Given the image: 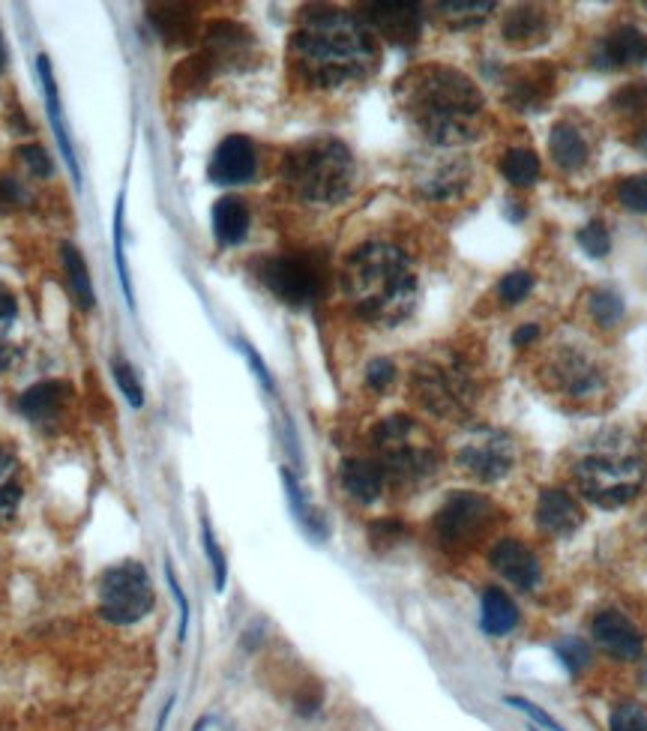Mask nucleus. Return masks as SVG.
<instances>
[{"instance_id":"nucleus-1","label":"nucleus","mask_w":647,"mask_h":731,"mask_svg":"<svg viewBox=\"0 0 647 731\" xmlns=\"http://www.w3.org/2000/svg\"><path fill=\"white\" fill-rule=\"evenodd\" d=\"M381 60L372 27L345 9H306L291 36V63L300 81L318 90H336L366 81Z\"/></svg>"},{"instance_id":"nucleus-2","label":"nucleus","mask_w":647,"mask_h":731,"mask_svg":"<svg viewBox=\"0 0 647 731\" xmlns=\"http://www.w3.org/2000/svg\"><path fill=\"white\" fill-rule=\"evenodd\" d=\"M399 99L408 120L438 147L468 144L483 132L486 99L477 84L441 63L420 66L399 81Z\"/></svg>"},{"instance_id":"nucleus-3","label":"nucleus","mask_w":647,"mask_h":731,"mask_svg":"<svg viewBox=\"0 0 647 731\" xmlns=\"http://www.w3.org/2000/svg\"><path fill=\"white\" fill-rule=\"evenodd\" d=\"M342 288L363 321L393 327L408 318L417 303V270L408 252L393 243L372 240L348 255L342 267Z\"/></svg>"},{"instance_id":"nucleus-4","label":"nucleus","mask_w":647,"mask_h":731,"mask_svg":"<svg viewBox=\"0 0 647 731\" xmlns=\"http://www.w3.org/2000/svg\"><path fill=\"white\" fill-rule=\"evenodd\" d=\"M573 480L579 492L597 507H624L645 486V456L627 435L606 432L585 444L573 462Z\"/></svg>"},{"instance_id":"nucleus-5","label":"nucleus","mask_w":647,"mask_h":731,"mask_svg":"<svg viewBox=\"0 0 647 731\" xmlns=\"http://www.w3.org/2000/svg\"><path fill=\"white\" fill-rule=\"evenodd\" d=\"M357 165L351 150L339 138H312L288 150L282 162V180L288 189L318 207L339 204L354 189Z\"/></svg>"},{"instance_id":"nucleus-6","label":"nucleus","mask_w":647,"mask_h":731,"mask_svg":"<svg viewBox=\"0 0 647 731\" xmlns=\"http://www.w3.org/2000/svg\"><path fill=\"white\" fill-rule=\"evenodd\" d=\"M411 390L417 402L444 420L465 417L477 402V381L471 366L456 351H438L417 363Z\"/></svg>"},{"instance_id":"nucleus-7","label":"nucleus","mask_w":647,"mask_h":731,"mask_svg":"<svg viewBox=\"0 0 647 731\" xmlns=\"http://www.w3.org/2000/svg\"><path fill=\"white\" fill-rule=\"evenodd\" d=\"M372 447L384 477L396 483H420L438 471V447L411 417H387L372 432Z\"/></svg>"},{"instance_id":"nucleus-8","label":"nucleus","mask_w":647,"mask_h":731,"mask_svg":"<svg viewBox=\"0 0 647 731\" xmlns=\"http://www.w3.org/2000/svg\"><path fill=\"white\" fill-rule=\"evenodd\" d=\"M540 375L552 393L561 399L588 405L609 393L606 363L585 345H558L546 354Z\"/></svg>"},{"instance_id":"nucleus-9","label":"nucleus","mask_w":647,"mask_h":731,"mask_svg":"<svg viewBox=\"0 0 647 731\" xmlns=\"http://www.w3.org/2000/svg\"><path fill=\"white\" fill-rule=\"evenodd\" d=\"M153 609V585L138 561H123L99 576V615L117 627L138 624Z\"/></svg>"},{"instance_id":"nucleus-10","label":"nucleus","mask_w":647,"mask_h":731,"mask_svg":"<svg viewBox=\"0 0 647 731\" xmlns=\"http://www.w3.org/2000/svg\"><path fill=\"white\" fill-rule=\"evenodd\" d=\"M498 510L489 498L474 492H456L435 513V537L450 552H465L495 525Z\"/></svg>"},{"instance_id":"nucleus-11","label":"nucleus","mask_w":647,"mask_h":731,"mask_svg":"<svg viewBox=\"0 0 647 731\" xmlns=\"http://www.w3.org/2000/svg\"><path fill=\"white\" fill-rule=\"evenodd\" d=\"M456 465L480 483H498L516 468V444L501 429H474L462 438Z\"/></svg>"},{"instance_id":"nucleus-12","label":"nucleus","mask_w":647,"mask_h":731,"mask_svg":"<svg viewBox=\"0 0 647 731\" xmlns=\"http://www.w3.org/2000/svg\"><path fill=\"white\" fill-rule=\"evenodd\" d=\"M258 276L279 300H285L291 306H306L321 291V270L315 267V261L303 258V255L264 258L258 264Z\"/></svg>"},{"instance_id":"nucleus-13","label":"nucleus","mask_w":647,"mask_h":731,"mask_svg":"<svg viewBox=\"0 0 647 731\" xmlns=\"http://www.w3.org/2000/svg\"><path fill=\"white\" fill-rule=\"evenodd\" d=\"M258 168V153L255 144L246 135H228L210 156L207 174L213 183L222 186H237V183H249L255 177Z\"/></svg>"},{"instance_id":"nucleus-14","label":"nucleus","mask_w":647,"mask_h":731,"mask_svg":"<svg viewBox=\"0 0 647 731\" xmlns=\"http://www.w3.org/2000/svg\"><path fill=\"white\" fill-rule=\"evenodd\" d=\"M591 636H594V642H597L609 657L624 660V663L639 660L642 651H645V636L639 633V627H636L627 615L612 612V609H609V612H600V615L591 621Z\"/></svg>"},{"instance_id":"nucleus-15","label":"nucleus","mask_w":647,"mask_h":731,"mask_svg":"<svg viewBox=\"0 0 647 731\" xmlns=\"http://www.w3.org/2000/svg\"><path fill=\"white\" fill-rule=\"evenodd\" d=\"M363 21L372 27V33H381L396 45L417 42L423 30V12L417 3H369Z\"/></svg>"},{"instance_id":"nucleus-16","label":"nucleus","mask_w":647,"mask_h":731,"mask_svg":"<svg viewBox=\"0 0 647 731\" xmlns=\"http://www.w3.org/2000/svg\"><path fill=\"white\" fill-rule=\"evenodd\" d=\"M474 171L468 165V159H438L429 162L420 174H417V186L426 198L432 201H453L462 198L465 189L471 186Z\"/></svg>"},{"instance_id":"nucleus-17","label":"nucleus","mask_w":647,"mask_h":731,"mask_svg":"<svg viewBox=\"0 0 647 731\" xmlns=\"http://www.w3.org/2000/svg\"><path fill=\"white\" fill-rule=\"evenodd\" d=\"M489 564L495 567V573H501L519 591H531L540 582V561H537V555L525 543H519L513 537L495 543V549L489 555Z\"/></svg>"},{"instance_id":"nucleus-18","label":"nucleus","mask_w":647,"mask_h":731,"mask_svg":"<svg viewBox=\"0 0 647 731\" xmlns=\"http://www.w3.org/2000/svg\"><path fill=\"white\" fill-rule=\"evenodd\" d=\"M537 525L546 534H573L582 525V507L564 489H543L537 501Z\"/></svg>"},{"instance_id":"nucleus-19","label":"nucleus","mask_w":647,"mask_h":731,"mask_svg":"<svg viewBox=\"0 0 647 731\" xmlns=\"http://www.w3.org/2000/svg\"><path fill=\"white\" fill-rule=\"evenodd\" d=\"M504 39L516 48H534L540 42L549 39V30H552V18L543 6H531V3H522V6H513L504 18Z\"/></svg>"},{"instance_id":"nucleus-20","label":"nucleus","mask_w":647,"mask_h":731,"mask_svg":"<svg viewBox=\"0 0 647 731\" xmlns=\"http://www.w3.org/2000/svg\"><path fill=\"white\" fill-rule=\"evenodd\" d=\"M597 63L606 69H618V66H642L647 63V36L633 27L624 24L618 30H612L597 51Z\"/></svg>"},{"instance_id":"nucleus-21","label":"nucleus","mask_w":647,"mask_h":731,"mask_svg":"<svg viewBox=\"0 0 647 731\" xmlns=\"http://www.w3.org/2000/svg\"><path fill=\"white\" fill-rule=\"evenodd\" d=\"M69 384L63 381H42L36 387H30L21 399H18V408L21 414L30 420V423H54L60 420L63 414V405L69 402Z\"/></svg>"},{"instance_id":"nucleus-22","label":"nucleus","mask_w":647,"mask_h":731,"mask_svg":"<svg viewBox=\"0 0 647 731\" xmlns=\"http://www.w3.org/2000/svg\"><path fill=\"white\" fill-rule=\"evenodd\" d=\"M549 153L561 171H582L591 159V144L585 132L573 123H555L549 135Z\"/></svg>"},{"instance_id":"nucleus-23","label":"nucleus","mask_w":647,"mask_h":731,"mask_svg":"<svg viewBox=\"0 0 647 731\" xmlns=\"http://www.w3.org/2000/svg\"><path fill=\"white\" fill-rule=\"evenodd\" d=\"M339 477H342L345 492H348L354 501H360V504H372V501H378L381 492H384V480H387V477H384V468H381L378 462H372V459H348V462L342 465Z\"/></svg>"},{"instance_id":"nucleus-24","label":"nucleus","mask_w":647,"mask_h":731,"mask_svg":"<svg viewBox=\"0 0 647 731\" xmlns=\"http://www.w3.org/2000/svg\"><path fill=\"white\" fill-rule=\"evenodd\" d=\"M213 234L225 246L243 243V237L249 234V207L243 198L225 195L213 204Z\"/></svg>"},{"instance_id":"nucleus-25","label":"nucleus","mask_w":647,"mask_h":731,"mask_svg":"<svg viewBox=\"0 0 647 731\" xmlns=\"http://www.w3.org/2000/svg\"><path fill=\"white\" fill-rule=\"evenodd\" d=\"M24 501V468L18 456L0 447V528L12 525Z\"/></svg>"},{"instance_id":"nucleus-26","label":"nucleus","mask_w":647,"mask_h":731,"mask_svg":"<svg viewBox=\"0 0 647 731\" xmlns=\"http://www.w3.org/2000/svg\"><path fill=\"white\" fill-rule=\"evenodd\" d=\"M552 84H555L552 69H534V72L525 69V72H519V75L510 81L507 96H510V102H513L519 111H537V108L549 99Z\"/></svg>"},{"instance_id":"nucleus-27","label":"nucleus","mask_w":647,"mask_h":731,"mask_svg":"<svg viewBox=\"0 0 647 731\" xmlns=\"http://www.w3.org/2000/svg\"><path fill=\"white\" fill-rule=\"evenodd\" d=\"M516 624H519L516 603L501 588H489L483 594V630L489 636H507L510 630H516Z\"/></svg>"},{"instance_id":"nucleus-28","label":"nucleus","mask_w":647,"mask_h":731,"mask_svg":"<svg viewBox=\"0 0 647 731\" xmlns=\"http://www.w3.org/2000/svg\"><path fill=\"white\" fill-rule=\"evenodd\" d=\"M39 75H42V90H45V102H48V117L54 123V135L60 141V150L72 168V177L78 180V165H75V156H72V144H69V135H66V126L60 120V99H57V84H54V75H51V63L45 54H39Z\"/></svg>"},{"instance_id":"nucleus-29","label":"nucleus","mask_w":647,"mask_h":731,"mask_svg":"<svg viewBox=\"0 0 647 731\" xmlns=\"http://www.w3.org/2000/svg\"><path fill=\"white\" fill-rule=\"evenodd\" d=\"M501 174H504L513 186H519V189L534 186L537 177H540V159H537L534 150L516 147V150L504 153V159H501Z\"/></svg>"},{"instance_id":"nucleus-30","label":"nucleus","mask_w":647,"mask_h":731,"mask_svg":"<svg viewBox=\"0 0 647 731\" xmlns=\"http://www.w3.org/2000/svg\"><path fill=\"white\" fill-rule=\"evenodd\" d=\"M15 321H18V303H15V294L0 282V372H6V369L18 360V348H15V342L9 339Z\"/></svg>"},{"instance_id":"nucleus-31","label":"nucleus","mask_w":647,"mask_h":731,"mask_svg":"<svg viewBox=\"0 0 647 731\" xmlns=\"http://www.w3.org/2000/svg\"><path fill=\"white\" fill-rule=\"evenodd\" d=\"M60 252H63V264H66L69 285H72V291H75V297H78L81 309H93L96 297H93L90 270H87V264H84L81 252H78L75 246H69V243H63V249H60Z\"/></svg>"},{"instance_id":"nucleus-32","label":"nucleus","mask_w":647,"mask_h":731,"mask_svg":"<svg viewBox=\"0 0 647 731\" xmlns=\"http://www.w3.org/2000/svg\"><path fill=\"white\" fill-rule=\"evenodd\" d=\"M438 9H441V15L450 24L471 27V24H480L495 9V3L492 0H474V3H468V0H450V3H438Z\"/></svg>"},{"instance_id":"nucleus-33","label":"nucleus","mask_w":647,"mask_h":731,"mask_svg":"<svg viewBox=\"0 0 647 731\" xmlns=\"http://www.w3.org/2000/svg\"><path fill=\"white\" fill-rule=\"evenodd\" d=\"M591 318H594L600 327H615V324H621V318H624V300H621V294H615V291H609V288L594 291V294H591Z\"/></svg>"},{"instance_id":"nucleus-34","label":"nucleus","mask_w":647,"mask_h":731,"mask_svg":"<svg viewBox=\"0 0 647 731\" xmlns=\"http://www.w3.org/2000/svg\"><path fill=\"white\" fill-rule=\"evenodd\" d=\"M282 483H285V489H288V501H291V507H294V513H297V519L303 522V528H306L309 534H315V537H324V522H321V516L312 513L309 504L303 501V492H300L297 480H294L288 471H282Z\"/></svg>"},{"instance_id":"nucleus-35","label":"nucleus","mask_w":647,"mask_h":731,"mask_svg":"<svg viewBox=\"0 0 647 731\" xmlns=\"http://www.w3.org/2000/svg\"><path fill=\"white\" fill-rule=\"evenodd\" d=\"M618 201L630 213H647V174H633L618 183Z\"/></svg>"},{"instance_id":"nucleus-36","label":"nucleus","mask_w":647,"mask_h":731,"mask_svg":"<svg viewBox=\"0 0 647 731\" xmlns=\"http://www.w3.org/2000/svg\"><path fill=\"white\" fill-rule=\"evenodd\" d=\"M111 372H114V381H117V387L123 390V396L129 399V405L132 408H141L144 405V390H141V381H138V372L123 360V357H117L114 363H111Z\"/></svg>"},{"instance_id":"nucleus-37","label":"nucleus","mask_w":647,"mask_h":731,"mask_svg":"<svg viewBox=\"0 0 647 731\" xmlns=\"http://www.w3.org/2000/svg\"><path fill=\"white\" fill-rule=\"evenodd\" d=\"M531 288H534V276L525 273V270H516V273H507L498 282V297H501V303L516 306V303H522L531 294Z\"/></svg>"},{"instance_id":"nucleus-38","label":"nucleus","mask_w":647,"mask_h":731,"mask_svg":"<svg viewBox=\"0 0 647 731\" xmlns=\"http://www.w3.org/2000/svg\"><path fill=\"white\" fill-rule=\"evenodd\" d=\"M609 731H647V708L636 705V702L618 705L612 711Z\"/></svg>"},{"instance_id":"nucleus-39","label":"nucleus","mask_w":647,"mask_h":731,"mask_svg":"<svg viewBox=\"0 0 647 731\" xmlns=\"http://www.w3.org/2000/svg\"><path fill=\"white\" fill-rule=\"evenodd\" d=\"M579 246L591 255V258H606L609 249H612V237L606 231L603 222H588L582 231H579Z\"/></svg>"},{"instance_id":"nucleus-40","label":"nucleus","mask_w":647,"mask_h":731,"mask_svg":"<svg viewBox=\"0 0 647 731\" xmlns=\"http://www.w3.org/2000/svg\"><path fill=\"white\" fill-rule=\"evenodd\" d=\"M555 651H558V657L564 660V666H567L573 675L585 672L588 663H591V651H588V645H585L582 639H564V642L555 645Z\"/></svg>"},{"instance_id":"nucleus-41","label":"nucleus","mask_w":647,"mask_h":731,"mask_svg":"<svg viewBox=\"0 0 647 731\" xmlns=\"http://www.w3.org/2000/svg\"><path fill=\"white\" fill-rule=\"evenodd\" d=\"M114 258H117V270H120V282L126 291V300L132 306V285H129V267L123 258V195L117 198V216H114Z\"/></svg>"},{"instance_id":"nucleus-42","label":"nucleus","mask_w":647,"mask_h":731,"mask_svg":"<svg viewBox=\"0 0 647 731\" xmlns=\"http://www.w3.org/2000/svg\"><path fill=\"white\" fill-rule=\"evenodd\" d=\"M204 549H207V558L213 564V573H216V591H225V579H228V567H225V555L222 549L216 546V537L210 531V522L204 519Z\"/></svg>"},{"instance_id":"nucleus-43","label":"nucleus","mask_w":647,"mask_h":731,"mask_svg":"<svg viewBox=\"0 0 647 731\" xmlns=\"http://www.w3.org/2000/svg\"><path fill=\"white\" fill-rule=\"evenodd\" d=\"M393 378H396V366L390 360H372L369 369H366V384L372 390H378V393L387 390L393 384Z\"/></svg>"},{"instance_id":"nucleus-44","label":"nucleus","mask_w":647,"mask_h":731,"mask_svg":"<svg viewBox=\"0 0 647 731\" xmlns=\"http://www.w3.org/2000/svg\"><path fill=\"white\" fill-rule=\"evenodd\" d=\"M507 705H513V708H519L522 714H528V717H531L534 723H540L543 729H549V731H567V729H564V726H561V723H555V720H552V717H549V714H546L543 708H537V705H534V702H528V699H519V696H510V699H507Z\"/></svg>"},{"instance_id":"nucleus-45","label":"nucleus","mask_w":647,"mask_h":731,"mask_svg":"<svg viewBox=\"0 0 647 731\" xmlns=\"http://www.w3.org/2000/svg\"><path fill=\"white\" fill-rule=\"evenodd\" d=\"M165 573H168V588H171V594H174V600H177V606H180V630H177V642L183 645V642H186V627H189V603H186V597H183V591H180V585H177V579H174V570L165 567Z\"/></svg>"},{"instance_id":"nucleus-46","label":"nucleus","mask_w":647,"mask_h":731,"mask_svg":"<svg viewBox=\"0 0 647 731\" xmlns=\"http://www.w3.org/2000/svg\"><path fill=\"white\" fill-rule=\"evenodd\" d=\"M21 153V159L27 162V168L33 171V174H51V162H48V156H45V150L42 147H21L18 150Z\"/></svg>"},{"instance_id":"nucleus-47","label":"nucleus","mask_w":647,"mask_h":731,"mask_svg":"<svg viewBox=\"0 0 647 731\" xmlns=\"http://www.w3.org/2000/svg\"><path fill=\"white\" fill-rule=\"evenodd\" d=\"M243 348V354L249 357V363H252V369H255V375L261 378V384L267 387V390H273V381H270V375H267V369H264V363H261V357L249 348V345H240Z\"/></svg>"},{"instance_id":"nucleus-48","label":"nucleus","mask_w":647,"mask_h":731,"mask_svg":"<svg viewBox=\"0 0 647 731\" xmlns=\"http://www.w3.org/2000/svg\"><path fill=\"white\" fill-rule=\"evenodd\" d=\"M537 336H540V327H537V324H522V327L513 333V345H516V348H525V345H531Z\"/></svg>"},{"instance_id":"nucleus-49","label":"nucleus","mask_w":647,"mask_h":731,"mask_svg":"<svg viewBox=\"0 0 647 731\" xmlns=\"http://www.w3.org/2000/svg\"><path fill=\"white\" fill-rule=\"evenodd\" d=\"M171 708H174V699H168V705L162 708V717H159V723H156V731H165V723H168V717H171Z\"/></svg>"},{"instance_id":"nucleus-50","label":"nucleus","mask_w":647,"mask_h":731,"mask_svg":"<svg viewBox=\"0 0 647 731\" xmlns=\"http://www.w3.org/2000/svg\"><path fill=\"white\" fill-rule=\"evenodd\" d=\"M3 66H6V48H3V36H0V72H3Z\"/></svg>"},{"instance_id":"nucleus-51","label":"nucleus","mask_w":647,"mask_h":731,"mask_svg":"<svg viewBox=\"0 0 647 731\" xmlns=\"http://www.w3.org/2000/svg\"><path fill=\"white\" fill-rule=\"evenodd\" d=\"M639 147H642V150H645V153H647V129H645V132H642V135H639Z\"/></svg>"},{"instance_id":"nucleus-52","label":"nucleus","mask_w":647,"mask_h":731,"mask_svg":"<svg viewBox=\"0 0 647 731\" xmlns=\"http://www.w3.org/2000/svg\"><path fill=\"white\" fill-rule=\"evenodd\" d=\"M207 723H210L207 717H204V720H198V726H195V729H192V731H204V729H207Z\"/></svg>"},{"instance_id":"nucleus-53","label":"nucleus","mask_w":647,"mask_h":731,"mask_svg":"<svg viewBox=\"0 0 647 731\" xmlns=\"http://www.w3.org/2000/svg\"><path fill=\"white\" fill-rule=\"evenodd\" d=\"M645 681H647V669H645Z\"/></svg>"}]
</instances>
